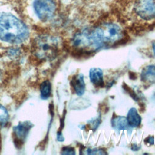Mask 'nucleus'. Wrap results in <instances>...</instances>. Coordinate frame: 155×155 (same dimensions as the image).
<instances>
[{"mask_svg":"<svg viewBox=\"0 0 155 155\" xmlns=\"http://www.w3.org/2000/svg\"><path fill=\"white\" fill-rule=\"evenodd\" d=\"M71 85L78 96H82L85 91V83L83 74L78 73L74 76L71 79Z\"/></svg>","mask_w":155,"mask_h":155,"instance_id":"obj_6","label":"nucleus"},{"mask_svg":"<svg viewBox=\"0 0 155 155\" xmlns=\"http://www.w3.org/2000/svg\"><path fill=\"white\" fill-rule=\"evenodd\" d=\"M33 8L40 20L47 21L54 15L56 11V4L53 0H35Z\"/></svg>","mask_w":155,"mask_h":155,"instance_id":"obj_4","label":"nucleus"},{"mask_svg":"<svg viewBox=\"0 0 155 155\" xmlns=\"http://www.w3.org/2000/svg\"><path fill=\"white\" fill-rule=\"evenodd\" d=\"M28 28L12 14L0 13V39L10 44L24 42L28 37Z\"/></svg>","mask_w":155,"mask_h":155,"instance_id":"obj_1","label":"nucleus"},{"mask_svg":"<svg viewBox=\"0 0 155 155\" xmlns=\"http://www.w3.org/2000/svg\"><path fill=\"white\" fill-rule=\"evenodd\" d=\"M135 11L144 20L155 19V0H137L135 5Z\"/></svg>","mask_w":155,"mask_h":155,"instance_id":"obj_5","label":"nucleus"},{"mask_svg":"<svg viewBox=\"0 0 155 155\" xmlns=\"http://www.w3.org/2000/svg\"><path fill=\"white\" fill-rule=\"evenodd\" d=\"M87 154H107V153L102 150V149H99V148H94V149H88L87 150Z\"/></svg>","mask_w":155,"mask_h":155,"instance_id":"obj_13","label":"nucleus"},{"mask_svg":"<svg viewBox=\"0 0 155 155\" xmlns=\"http://www.w3.org/2000/svg\"><path fill=\"white\" fill-rule=\"evenodd\" d=\"M111 124L114 128L117 130H128L130 127L127 117L124 116H116L111 120Z\"/></svg>","mask_w":155,"mask_h":155,"instance_id":"obj_10","label":"nucleus"},{"mask_svg":"<svg viewBox=\"0 0 155 155\" xmlns=\"http://www.w3.org/2000/svg\"><path fill=\"white\" fill-rule=\"evenodd\" d=\"M145 141L147 142V143L150 145H153L154 142V139L153 136H150L148 137L147 138V139H145Z\"/></svg>","mask_w":155,"mask_h":155,"instance_id":"obj_15","label":"nucleus"},{"mask_svg":"<svg viewBox=\"0 0 155 155\" xmlns=\"http://www.w3.org/2000/svg\"><path fill=\"white\" fill-rule=\"evenodd\" d=\"M152 48H153V53L155 56V41H153V44H152Z\"/></svg>","mask_w":155,"mask_h":155,"instance_id":"obj_17","label":"nucleus"},{"mask_svg":"<svg viewBox=\"0 0 155 155\" xmlns=\"http://www.w3.org/2000/svg\"><path fill=\"white\" fill-rule=\"evenodd\" d=\"M41 95L42 99H47L51 93V84L48 81L43 82L40 87Z\"/></svg>","mask_w":155,"mask_h":155,"instance_id":"obj_11","label":"nucleus"},{"mask_svg":"<svg viewBox=\"0 0 155 155\" xmlns=\"http://www.w3.org/2000/svg\"><path fill=\"white\" fill-rule=\"evenodd\" d=\"M62 154H74L75 151L74 149L72 147H64L62 149Z\"/></svg>","mask_w":155,"mask_h":155,"instance_id":"obj_14","label":"nucleus"},{"mask_svg":"<svg viewBox=\"0 0 155 155\" xmlns=\"http://www.w3.org/2000/svg\"><path fill=\"white\" fill-rule=\"evenodd\" d=\"M61 45L60 39L54 36L44 34L36 37L33 43L36 56L41 59H51L58 53Z\"/></svg>","mask_w":155,"mask_h":155,"instance_id":"obj_2","label":"nucleus"},{"mask_svg":"<svg viewBox=\"0 0 155 155\" xmlns=\"http://www.w3.org/2000/svg\"><path fill=\"white\" fill-rule=\"evenodd\" d=\"M127 120L130 127H138L141 123V117L135 108H131L129 110Z\"/></svg>","mask_w":155,"mask_h":155,"instance_id":"obj_9","label":"nucleus"},{"mask_svg":"<svg viewBox=\"0 0 155 155\" xmlns=\"http://www.w3.org/2000/svg\"><path fill=\"white\" fill-rule=\"evenodd\" d=\"M104 74L100 68H91L89 71V78L90 81L96 87L104 86Z\"/></svg>","mask_w":155,"mask_h":155,"instance_id":"obj_7","label":"nucleus"},{"mask_svg":"<svg viewBox=\"0 0 155 155\" xmlns=\"http://www.w3.org/2000/svg\"><path fill=\"white\" fill-rule=\"evenodd\" d=\"M92 29L97 41L102 47L119 43L124 38L122 28L113 22L103 23Z\"/></svg>","mask_w":155,"mask_h":155,"instance_id":"obj_3","label":"nucleus"},{"mask_svg":"<svg viewBox=\"0 0 155 155\" xmlns=\"http://www.w3.org/2000/svg\"><path fill=\"white\" fill-rule=\"evenodd\" d=\"M142 81L146 84H153L155 82V65H148L143 67L140 74Z\"/></svg>","mask_w":155,"mask_h":155,"instance_id":"obj_8","label":"nucleus"},{"mask_svg":"<svg viewBox=\"0 0 155 155\" xmlns=\"http://www.w3.org/2000/svg\"><path fill=\"white\" fill-rule=\"evenodd\" d=\"M140 148V147H138L136 145H133L132 147H131V150L133 151H137Z\"/></svg>","mask_w":155,"mask_h":155,"instance_id":"obj_16","label":"nucleus"},{"mask_svg":"<svg viewBox=\"0 0 155 155\" xmlns=\"http://www.w3.org/2000/svg\"><path fill=\"white\" fill-rule=\"evenodd\" d=\"M8 113L6 110V109L0 105V124L4 123L5 121H7L8 119Z\"/></svg>","mask_w":155,"mask_h":155,"instance_id":"obj_12","label":"nucleus"}]
</instances>
